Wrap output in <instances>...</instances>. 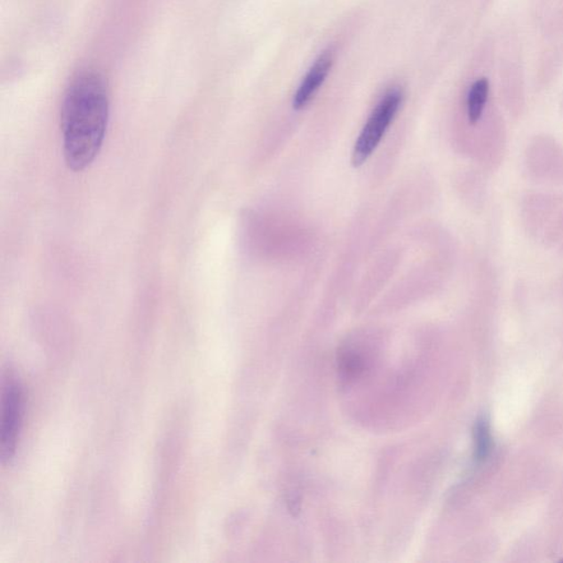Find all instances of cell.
Wrapping results in <instances>:
<instances>
[{
	"mask_svg": "<svg viewBox=\"0 0 563 563\" xmlns=\"http://www.w3.org/2000/svg\"><path fill=\"white\" fill-rule=\"evenodd\" d=\"M109 94L105 78L85 71L74 78L61 109L63 154L72 170L89 168L99 155L107 131Z\"/></svg>",
	"mask_w": 563,
	"mask_h": 563,
	"instance_id": "1",
	"label": "cell"
},
{
	"mask_svg": "<svg viewBox=\"0 0 563 563\" xmlns=\"http://www.w3.org/2000/svg\"><path fill=\"white\" fill-rule=\"evenodd\" d=\"M403 99V91L399 87L391 89L382 97L380 103L373 110L366 126L363 127L357 141H355L352 159L354 168H359L366 163L377 146L380 145L387 129L398 115Z\"/></svg>",
	"mask_w": 563,
	"mask_h": 563,
	"instance_id": "2",
	"label": "cell"
},
{
	"mask_svg": "<svg viewBox=\"0 0 563 563\" xmlns=\"http://www.w3.org/2000/svg\"><path fill=\"white\" fill-rule=\"evenodd\" d=\"M22 390L20 383L8 378L4 383L2 400V426H0V459L8 463L15 455L22 424Z\"/></svg>",
	"mask_w": 563,
	"mask_h": 563,
	"instance_id": "3",
	"label": "cell"
},
{
	"mask_svg": "<svg viewBox=\"0 0 563 563\" xmlns=\"http://www.w3.org/2000/svg\"><path fill=\"white\" fill-rule=\"evenodd\" d=\"M335 57L331 50L322 52L320 57L313 62L311 68L304 77L301 85L298 86L297 93L293 99V108L301 110L305 108L311 103L313 96L316 95L321 86L329 76L332 66H334Z\"/></svg>",
	"mask_w": 563,
	"mask_h": 563,
	"instance_id": "4",
	"label": "cell"
},
{
	"mask_svg": "<svg viewBox=\"0 0 563 563\" xmlns=\"http://www.w3.org/2000/svg\"><path fill=\"white\" fill-rule=\"evenodd\" d=\"M474 463L482 464L490 456L493 449V437L490 421L487 416H480L473 427Z\"/></svg>",
	"mask_w": 563,
	"mask_h": 563,
	"instance_id": "5",
	"label": "cell"
},
{
	"mask_svg": "<svg viewBox=\"0 0 563 563\" xmlns=\"http://www.w3.org/2000/svg\"><path fill=\"white\" fill-rule=\"evenodd\" d=\"M490 84L487 78H480L471 86L468 94L467 109L470 123L475 124L483 116L486 108Z\"/></svg>",
	"mask_w": 563,
	"mask_h": 563,
	"instance_id": "6",
	"label": "cell"
}]
</instances>
